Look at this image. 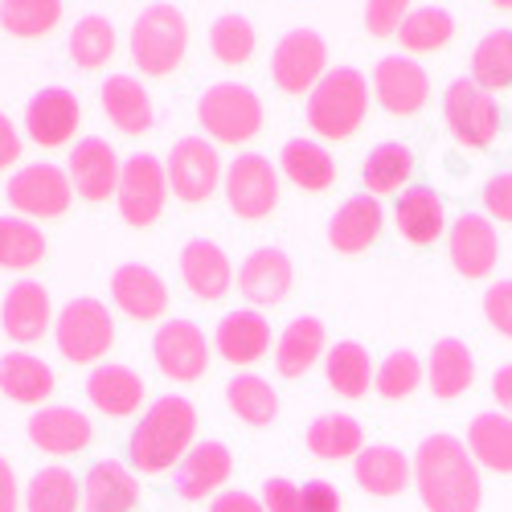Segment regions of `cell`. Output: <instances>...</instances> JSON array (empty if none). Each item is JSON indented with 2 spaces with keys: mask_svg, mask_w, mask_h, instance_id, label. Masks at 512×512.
Instances as JSON below:
<instances>
[{
  "mask_svg": "<svg viewBox=\"0 0 512 512\" xmlns=\"http://www.w3.org/2000/svg\"><path fill=\"white\" fill-rule=\"evenodd\" d=\"M414 484L431 512H480V467L455 435H431L414 455Z\"/></svg>",
  "mask_w": 512,
  "mask_h": 512,
  "instance_id": "obj_1",
  "label": "cell"
},
{
  "mask_svg": "<svg viewBox=\"0 0 512 512\" xmlns=\"http://www.w3.org/2000/svg\"><path fill=\"white\" fill-rule=\"evenodd\" d=\"M193 435H197L193 402L181 394L160 398L132 431V467L136 472H168V467H181V459L193 451Z\"/></svg>",
  "mask_w": 512,
  "mask_h": 512,
  "instance_id": "obj_2",
  "label": "cell"
},
{
  "mask_svg": "<svg viewBox=\"0 0 512 512\" xmlns=\"http://www.w3.org/2000/svg\"><path fill=\"white\" fill-rule=\"evenodd\" d=\"M365 111H369V82L353 66L328 70L308 95V123L324 140H349L365 123Z\"/></svg>",
  "mask_w": 512,
  "mask_h": 512,
  "instance_id": "obj_3",
  "label": "cell"
},
{
  "mask_svg": "<svg viewBox=\"0 0 512 512\" xmlns=\"http://www.w3.org/2000/svg\"><path fill=\"white\" fill-rule=\"evenodd\" d=\"M189 21L177 5H148L132 25V58L148 78H164L185 62Z\"/></svg>",
  "mask_w": 512,
  "mask_h": 512,
  "instance_id": "obj_4",
  "label": "cell"
},
{
  "mask_svg": "<svg viewBox=\"0 0 512 512\" xmlns=\"http://www.w3.org/2000/svg\"><path fill=\"white\" fill-rule=\"evenodd\" d=\"M197 119L218 144H250L263 132V99L242 82H213L197 103Z\"/></svg>",
  "mask_w": 512,
  "mask_h": 512,
  "instance_id": "obj_5",
  "label": "cell"
},
{
  "mask_svg": "<svg viewBox=\"0 0 512 512\" xmlns=\"http://www.w3.org/2000/svg\"><path fill=\"white\" fill-rule=\"evenodd\" d=\"M54 340L70 365H95L111 345H115V320L99 300H70L58 312Z\"/></svg>",
  "mask_w": 512,
  "mask_h": 512,
  "instance_id": "obj_6",
  "label": "cell"
},
{
  "mask_svg": "<svg viewBox=\"0 0 512 512\" xmlns=\"http://www.w3.org/2000/svg\"><path fill=\"white\" fill-rule=\"evenodd\" d=\"M443 115L463 148H488L500 136V107L472 78H455L443 91Z\"/></svg>",
  "mask_w": 512,
  "mask_h": 512,
  "instance_id": "obj_7",
  "label": "cell"
},
{
  "mask_svg": "<svg viewBox=\"0 0 512 512\" xmlns=\"http://www.w3.org/2000/svg\"><path fill=\"white\" fill-rule=\"evenodd\" d=\"M119 218L136 230H148L160 222L164 201H168V173L156 156H132L119 173Z\"/></svg>",
  "mask_w": 512,
  "mask_h": 512,
  "instance_id": "obj_8",
  "label": "cell"
},
{
  "mask_svg": "<svg viewBox=\"0 0 512 512\" xmlns=\"http://www.w3.org/2000/svg\"><path fill=\"white\" fill-rule=\"evenodd\" d=\"M324 66H328V41L316 29H291L271 54V78L287 95H304V91L312 95L316 82L324 78Z\"/></svg>",
  "mask_w": 512,
  "mask_h": 512,
  "instance_id": "obj_9",
  "label": "cell"
},
{
  "mask_svg": "<svg viewBox=\"0 0 512 512\" xmlns=\"http://www.w3.org/2000/svg\"><path fill=\"white\" fill-rule=\"evenodd\" d=\"M168 189H173L181 201L197 205V201H209L222 185V156L209 140L201 136H185L173 144L168 152Z\"/></svg>",
  "mask_w": 512,
  "mask_h": 512,
  "instance_id": "obj_10",
  "label": "cell"
},
{
  "mask_svg": "<svg viewBox=\"0 0 512 512\" xmlns=\"http://www.w3.org/2000/svg\"><path fill=\"white\" fill-rule=\"evenodd\" d=\"M226 197H230V209L246 222H259L279 205V173L267 156H254V152H242L230 173H226Z\"/></svg>",
  "mask_w": 512,
  "mask_h": 512,
  "instance_id": "obj_11",
  "label": "cell"
},
{
  "mask_svg": "<svg viewBox=\"0 0 512 512\" xmlns=\"http://www.w3.org/2000/svg\"><path fill=\"white\" fill-rule=\"evenodd\" d=\"M5 193L17 213H29V218H62L70 209L74 185L58 164H29V168H17Z\"/></svg>",
  "mask_w": 512,
  "mask_h": 512,
  "instance_id": "obj_12",
  "label": "cell"
},
{
  "mask_svg": "<svg viewBox=\"0 0 512 512\" xmlns=\"http://www.w3.org/2000/svg\"><path fill=\"white\" fill-rule=\"evenodd\" d=\"M373 91L381 99V107H386L390 115L398 119H410L426 107V99H431V78H426V70L414 62V58H381L377 70H373Z\"/></svg>",
  "mask_w": 512,
  "mask_h": 512,
  "instance_id": "obj_13",
  "label": "cell"
},
{
  "mask_svg": "<svg viewBox=\"0 0 512 512\" xmlns=\"http://www.w3.org/2000/svg\"><path fill=\"white\" fill-rule=\"evenodd\" d=\"M152 357L173 381H197L209 369V340L189 320H168L152 336Z\"/></svg>",
  "mask_w": 512,
  "mask_h": 512,
  "instance_id": "obj_14",
  "label": "cell"
},
{
  "mask_svg": "<svg viewBox=\"0 0 512 512\" xmlns=\"http://www.w3.org/2000/svg\"><path fill=\"white\" fill-rule=\"evenodd\" d=\"M447 250H451V267L463 279H488L500 259V238L484 213H463L447 234Z\"/></svg>",
  "mask_w": 512,
  "mask_h": 512,
  "instance_id": "obj_15",
  "label": "cell"
},
{
  "mask_svg": "<svg viewBox=\"0 0 512 512\" xmlns=\"http://www.w3.org/2000/svg\"><path fill=\"white\" fill-rule=\"evenodd\" d=\"M295 287V267H291V254L263 246V250H250L246 263L238 267V291L246 295L250 304L259 308H275L283 304Z\"/></svg>",
  "mask_w": 512,
  "mask_h": 512,
  "instance_id": "obj_16",
  "label": "cell"
},
{
  "mask_svg": "<svg viewBox=\"0 0 512 512\" xmlns=\"http://www.w3.org/2000/svg\"><path fill=\"white\" fill-rule=\"evenodd\" d=\"M119 173H123V164L115 160L111 144L107 140H78V148H70V185L78 197H87V201H107L119 193Z\"/></svg>",
  "mask_w": 512,
  "mask_h": 512,
  "instance_id": "obj_17",
  "label": "cell"
},
{
  "mask_svg": "<svg viewBox=\"0 0 512 512\" xmlns=\"http://www.w3.org/2000/svg\"><path fill=\"white\" fill-rule=\"evenodd\" d=\"M78 99L62 87H46L29 99V111H25V127H29V140L41 144V148H62L74 132H78Z\"/></svg>",
  "mask_w": 512,
  "mask_h": 512,
  "instance_id": "obj_18",
  "label": "cell"
},
{
  "mask_svg": "<svg viewBox=\"0 0 512 512\" xmlns=\"http://www.w3.org/2000/svg\"><path fill=\"white\" fill-rule=\"evenodd\" d=\"M50 320H54V308H50V291L33 283V279H21L9 287L5 304H0V324L5 332L17 340V345H33L50 332Z\"/></svg>",
  "mask_w": 512,
  "mask_h": 512,
  "instance_id": "obj_19",
  "label": "cell"
},
{
  "mask_svg": "<svg viewBox=\"0 0 512 512\" xmlns=\"http://www.w3.org/2000/svg\"><path fill=\"white\" fill-rule=\"evenodd\" d=\"M181 279H185L189 295H197V300L213 304V300H222V295L230 291L234 271H230V259H226V250H222L218 242L193 238V242H185V250H181Z\"/></svg>",
  "mask_w": 512,
  "mask_h": 512,
  "instance_id": "obj_20",
  "label": "cell"
},
{
  "mask_svg": "<svg viewBox=\"0 0 512 512\" xmlns=\"http://www.w3.org/2000/svg\"><path fill=\"white\" fill-rule=\"evenodd\" d=\"M140 500V480L115 459L91 463L82 480V512H132Z\"/></svg>",
  "mask_w": 512,
  "mask_h": 512,
  "instance_id": "obj_21",
  "label": "cell"
},
{
  "mask_svg": "<svg viewBox=\"0 0 512 512\" xmlns=\"http://www.w3.org/2000/svg\"><path fill=\"white\" fill-rule=\"evenodd\" d=\"M111 295H115L119 312H127L132 320H156V316H164V308H168V287H164V279H160L152 267H144V263L119 267V271L111 275Z\"/></svg>",
  "mask_w": 512,
  "mask_h": 512,
  "instance_id": "obj_22",
  "label": "cell"
},
{
  "mask_svg": "<svg viewBox=\"0 0 512 512\" xmlns=\"http://www.w3.org/2000/svg\"><path fill=\"white\" fill-rule=\"evenodd\" d=\"M91 418L74 406H46L29 418V439L50 455H74L91 443Z\"/></svg>",
  "mask_w": 512,
  "mask_h": 512,
  "instance_id": "obj_23",
  "label": "cell"
},
{
  "mask_svg": "<svg viewBox=\"0 0 512 512\" xmlns=\"http://www.w3.org/2000/svg\"><path fill=\"white\" fill-rule=\"evenodd\" d=\"M377 234H381V205L369 193L349 197L328 222V242L336 254H361L377 242Z\"/></svg>",
  "mask_w": 512,
  "mask_h": 512,
  "instance_id": "obj_24",
  "label": "cell"
},
{
  "mask_svg": "<svg viewBox=\"0 0 512 512\" xmlns=\"http://www.w3.org/2000/svg\"><path fill=\"white\" fill-rule=\"evenodd\" d=\"M394 222H398V234L414 246H431L443 238L447 230V205L435 189L426 185H414L398 197V209H394Z\"/></svg>",
  "mask_w": 512,
  "mask_h": 512,
  "instance_id": "obj_25",
  "label": "cell"
},
{
  "mask_svg": "<svg viewBox=\"0 0 512 512\" xmlns=\"http://www.w3.org/2000/svg\"><path fill=\"white\" fill-rule=\"evenodd\" d=\"M87 398L107 418H132L144 406V377L127 365H99L87 377Z\"/></svg>",
  "mask_w": 512,
  "mask_h": 512,
  "instance_id": "obj_26",
  "label": "cell"
},
{
  "mask_svg": "<svg viewBox=\"0 0 512 512\" xmlns=\"http://www.w3.org/2000/svg\"><path fill=\"white\" fill-rule=\"evenodd\" d=\"M103 111L123 136H144L156 123V111H152L144 82L132 78V74H111L103 82Z\"/></svg>",
  "mask_w": 512,
  "mask_h": 512,
  "instance_id": "obj_27",
  "label": "cell"
},
{
  "mask_svg": "<svg viewBox=\"0 0 512 512\" xmlns=\"http://www.w3.org/2000/svg\"><path fill=\"white\" fill-rule=\"evenodd\" d=\"M213 345H218L222 361H230V365H254L271 349V324H267V316L250 312V308L230 312L218 324V332H213Z\"/></svg>",
  "mask_w": 512,
  "mask_h": 512,
  "instance_id": "obj_28",
  "label": "cell"
},
{
  "mask_svg": "<svg viewBox=\"0 0 512 512\" xmlns=\"http://www.w3.org/2000/svg\"><path fill=\"white\" fill-rule=\"evenodd\" d=\"M472 381H476L472 349H467L463 340H455V336L439 340V345L431 349V361H426V386H431V394L451 402V398L472 390Z\"/></svg>",
  "mask_w": 512,
  "mask_h": 512,
  "instance_id": "obj_29",
  "label": "cell"
},
{
  "mask_svg": "<svg viewBox=\"0 0 512 512\" xmlns=\"http://www.w3.org/2000/svg\"><path fill=\"white\" fill-rule=\"evenodd\" d=\"M467 451L476 467H488L496 476H512V418L500 410L476 414L467 426Z\"/></svg>",
  "mask_w": 512,
  "mask_h": 512,
  "instance_id": "obj_30",
  "label": "cell"
},
{
  "mask_svg": "<svg viewBox=\"0 0 512 512\" xmlns=\"http://www.w3.org/2000/svg\"><path fill=\"white\" fill-rule=\"evenodd\" d=\"M230 467H234V459H230L226 443H201L177 467V492L185 500H201L209 492H218L230 480Z\"/></svg>",
  "mask_w": 512,
  "mask_h": 512,
  "instance_id": "obj_31",
  "label": "cell"
},
{
  "mask_svg": "<svg viewBox=\"0 0 512 512\" xmlns=\"http://www.w3.org/2000/svg\"><path fill=\"white\" fill-rule=\"evenodd\" d=\"M0 394L21 402V406H37L54 394V369L33 357V353H9L0 357Z\"/></svg>",
  "mask_w": 512,
  "mask_h": 512,
  "instance_id": "obj_32",
  "label": "cell"
},
{
  "mask_svg": "<svg viewBox=\"0 0 512 512\" xmlns=\"http://www.w3.org/2000/svg\"><path fill=\"white\" fill-rule=\"evenodd\" d=\"M353 476L369 496H398L414 480V467L398 447H365L357 455Z\"/></svg>",
  "mask_w": 512,
  "mask_h": 512,
  "instance_id": "obj_33",
  "label": "cell"
},
{
  "mask_svg": "<svg viewBox=\"0 0 512 512\" xmlns=\"http://www.w3.org/2000/svg\"><path fill=\"white\" fill-rule=\"evenodd\" d=\"M324 353V324L316 316H300L291 320L279 336V349H275V369L279 377H304Z\"/></svg>",
  "mask_w": 512,
  "mask_h": 512,
  "instance_id": "obj_34",
  "label": "cell"
},
{
  "mask_svg": "<svg viewBox=\"0 0 512 512\" xmlns=\"http://www.w3.org/2000/svg\"><path fill=\"white\" fill-rule=\"evenodd\" d=\"M279 160H283L287 181L300 185L304 193H324V189H332V181H336L332 156H328L320 144H312V140H287L283 152H279Z\"/></svg>",
  "mask_w": 512,
  "mask_h": 512,
  "instance_id": "obj_35",
  "label": "cell"
},
{
  "mask_svg": "<svg viewBox=\"0 0 512 512\" xmlns=\"http://www.w3.org/2000/svg\"><path fill=\"white\" fill-rule=\"evenodd\" d=\"M361 177H365L369 197L402 193V189H406V181L414 177V152H410L406 144H398V140H390V144H377V148L365 156Z\"/></svg>",
  "mask_w": 512,
  "mask_h": 512,
  "instance_id": "obj_36",
  "label": "cell"
},
{
  "mask_svg": "<svg viewBox=\"0 0 512 512\" xmlns=\"http://www.w3.org/2000/svg\"><path fill=\"white\" fill-rule=\"evenodd\" d=\"M472 82L488 95L512 87V29H492L480 37L472 54Z\"/></svg>",
  "mask_w": 512,
  "mask_h": 512,
  "instance_id": "obj_37",
  "label": "cell"
},
{
  "mask_svg": "<svg viewBox=\"0 0 512 512\" xmlns=\"http://www.w3.org/2000/svg\"><path fill=\"white\" fill-rule=\"evenodd\" d=\"M324 373H328V386H332L340 398H361V394L373 386V361H369L365 345H353V340L328 349Z\"/></svg>",
  "mask_w": 512,
  "mask_h": 512,
  "instance_id": "obj_38",
  "label": "cell"
},
{
  "mask_svg": "<svg viewBox=\"0 0 512 512\" xmlns=\"http://www.w3.org/2000/svg\"><path fill=\"white\" fill-rule=\"evenodd\" d=\"M361 443H365V431L349 414H324L308 426V447L316 459H353L361 455Z\"/></svg>",
  "mask_w": 512,
  "mask_h": 512,
  "instance_id": "obj_39",
  "label": "cell"
},
{
  "mask_svg": "<svg viewBox=\"0 0 512 512\" xmlns=\"http://www.w3.org/2000/svg\"><path fill=\"white\" fill-rule=\"evenodd\" d=\"M451 37H455V17L447 9H435V5L410 9L402 29H398L402 50H410V54H435V50L447 46Z\"/></svg>",
  "mask_w": 512,
  "mask_h": 512,
  "instance_id": "obj_40",
  "label": "cell"
},
{
  "mask_svg": "<svg viewBox=\"0 0 512 512\" xmlns=\"http://www.w3.org/2000/svg\"><path fill=\"white\" fill-rule=\"evenodd\" d=\"M82 508V488L70 467L54 463L41 467L29 480V512H78Z\"/></svg>",
  "mask_w": 512,
  "mask_h": 512,
  "instance_id": "obj_41",
  "label": "cell"
},
{
  "mask_svg": "<svg viewBox=\"0 0 512 512\" xmlns=\"http://www.w3.org/2000/svg\"><path fill=\"white\" fill-rule=\"evenodd\" d=\"M46 259V238L25 218H0V271H33Z\"/></svg>",
  "mask_w": 512,
  "mask_h": 512,
  "instance_id": "obj_42",
  "label": "cell"
},
{
  "mask_svg": "<svg viewBox=\"0 0 512 512\" xmlns=\"http://www.w3.org/2000/svg\"><path fill=\"white\" fill-rule=\"evenodd\" d=\"M226 402L250 426H271L275 414H279V394L267 386L263 377H254V373H242V377L230 381V386H226Z\"/></svg>",
  "mask_w": 512,
  "mask_h": 512,
  "instance_id": "obj_43",
  "label": "cell"
},
{
  "mask_svg": "<svg viewBox=\"0 0 512 512\" xmlns=\"http://www.w3.org/2000/svg\"><path fill=\"white\" fill-rule=\"evenodd\" d=\"M115 54V25L103 13H87L70 29V58L82 70H99Z\"/></svg>",
  "mask_w": 512,
  "mask_h": 512,
  "instance_id": "obj_44",
  "label": "cell"
},
{
  "mask_svg": "<svg viewBox=\"0 0 512 512\" xmlns=\"http://www.w3.org/2000/svg\"><path fill=\"white\" fill-rule=\"evenodd\" d=\"M254 46H259V33H254L250 17H242V13H226V17H218L209 25V50H213V58L226 62V66L250 62Z\"/></svg>",
  "mask_w": 512,
  "mask_h": 512,
  "instance_id": "obj_45",
  "label": "cell"
},
{
  "mask_svg": "<svg viewBox=\"0 0 512 512\" xmlns=\"http://www.w3.org/2000/svg\"><path fill=\"white\" fill-rule=\"evenodd\" d=\"M62 21L58 0H9L0 5V29L13 37H41Z\"/></svg>",
  "mask_w": 512,
  "mask_h": 512,
  "instance_id": "obj_46",
  "label": "cell"
},
{
  "mask_svg": "<svg viewBox=\"0 0 512 512\" xmlns=\"http://www.w3.org/2000/svg\"><path fill=\"white\" fill-rule=\"evenodd\" d=\"M418 381H422V365H418V357H414L410 349L390 353L386 361H381V369L373 373L377 394H381V398H390V402L410 398V394L418 390Z\"/></svg>",
  "mask_w": 512,
  "mask_h": 512,
  "instance_id": "obj_47",
  "label": "cell"
},
{
  "mask_svg": "<svg viewBox=\"0 0 512 512\" xmlns=\"http://www.w3.org/2000/svg\"><path fill=\"white\" fill-rule=\"evenodd\" d=\"M484 316H488V324H492L500 336L512 340V279H500V283L488 287V295H484Z\"/></svg>",
  "mask_w": 512,
  "mask_h": 512,
  "instance_id": "obj_48",
  "label": "cell"
},
{
  "mask_svg": "<svg viewBox=\"0 0 512 512\" xmlns=\"http://www.w3.org/2000/svg\"><path fill=\"white\" fill-rule=\"evenodd\" d=\"M406 13H410V9L402 5V0H373V5H365V29H369L373 37H390V33L402 29Z\"/></svg>",
  "mask_w": 512,
  "mask_h": 512,
  "instance_id": "obj_49",
  "label": "cell"
},
{
  "mask_svg": "<svg viewBox=\"0 0 512 512\" xmlns=\"http://www.w3.org/2000/svg\"><path fill=\"white\" fill-rule=\"evenodd\" d=\"M484 209L492 213L496 222H508L512 226V173H496L484 185Z\"/></svg>",
  "mask_w": 512,
  "mask_h": 512,
  "instance_id": "obj_50",
  "label": "cell"
},
{
  "mask_svg": "<svg viewBox=\"0 0 512 512\" xmlns=\"http://www.w3.org/2000/svg\"><path fill=\"white\" fill-rule=\"evenodd\" d=\"M263 508H267V512H304L300 488H295L291 480H267V488H263Z\"/></svg>",
  "mask_w": 512,
  "mask_h": 512,
  "instance_id": "obj_51",
  "label": "cell"
},
{
  "mask_svg": "<svg viewBox=\"0 0 512 512\" xmlns=\"http://www.w3.org/2000/svg\"><path fill=\"white\" fill-rule=\"evenodd\" d=\"M300 500H304V512H340V492L324 480H312L300 488Z\"/></svg>",
  "mask_w": 512,
  "mask_h": 512,
  "instance_id": "obj_52",
  "label": "cell"
},
{
  "mask_svg": "<svg viewBox=\"0 0 512 512\" xmlns=\"http://www.w3.org/2000/svg\"><path fill=\"white\" fill-rule=\"evenodd\" d=\"M17 160H21V136H17L13 119L0 111V173H5V168H13Z\"/></svg>",
  "mask_w": 512,
  "mask_h": 512,
  "instance_id": "obj_53",
  "label": "cell"
},
{
  "mask_svg": "<svg viewBox=\"0 0 512 512\" xmlns=\"http://www.w3.org/2000/svg\"><path fill=\"white\" fill-rule=\"evenodd\" d=\"M209 512H267V508L254 500L250 492H222L218 500L209 504Z\"/></svg>",
  "mask_w": 512,
  "mask_h": 512,
  "instance_id": "obj_54",
  "label": "cell"
},
{
  "mask_svg": "<svg viewBox=\"0 0 512 512\" xmlns=\"http://www.w3.org/2000/svg\"><path fill=\"white\" fill-rule=\"evenodd\" d=\"M0 512H17V476L5 455H0Z\"/></svg>",
  "mask_w": 512,
  "mask_h": 512,
  "instance_id": "obj_55",
  "label": "cell"
},
{
  "mask_svg": "<svg viewBox=\"0 0 512 512\" xmlns=\"http://www.w3.org/2000/svg\"><path fill=\"white\" fill-rule=\"evenodd\" d=\"M492 398L500 402V414L512 418V365H500L492 377Z\"/></svg>",
  "mask_w": 512,
  "mask_h": 512,
  "instance_id": "obj_56",
  "label": "cell"
}]
</instances>
